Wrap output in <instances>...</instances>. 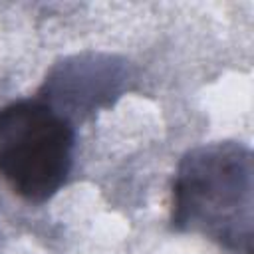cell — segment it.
Instances as JSON below:
<instances>
[{
	"mask_svg": "<svg viewBox=\"0 0 254 254\" xmlns=\"http://www.w3.org/2000/svg\"><path fill=\"white\" fill-rule=\"evenodd\" d=\"M71 147V127L48 107L20 101L0 109V177L22 198L44 202L60 190Z\"/></svg>",
	"mask_w": 254,
	"mask_h": 254,
	"instance_id": "cell-1",
	"label": "cell"
}]
</instances>
